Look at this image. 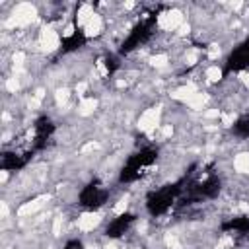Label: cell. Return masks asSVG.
I'll return each instance as SVG.
<instances>
[{
    "instance_id": "8992f818",
    "label": "cell",
    "mask_w": 249,
    "mask_h": 249,
    "mask_svg": "<svg viewBox=\"0 0 249 249\" xmlns=\"http://www.w3.org/2000/svg\"><path fill=\"white\" fill-rule=\"evenodd\" d=\"M95 109H97V99L93 95H88V97L78 101V115L80 117H89V115H93Z\"/></svg>"
},
{
    "instance_id": "6da1fadb",
    "label": "cell",
    "mask_w": 249,
    "mask_h": 249,
    "mask_svg": "<svg viewBox=\"0 0 249 249\" xmlns=\"http://www.w3.org/2000/svg\"><path fill=\"white\" fill-rule=\"evenodd\" d=\"M138 130L140 132H146V134H156L161 126V107L160 105H154V107H148L140 113L138 117Z\"/></svg>"
},
{
    "instance_id": "3957f363",
    "label": "cell",
    "mask_w": 249,
    "mask_h": 249,
    "mask_svg": "<svg viewBox=\"0 0 249 249\" xmlns=\"http://www.w3.org/2000/svg\"><path fill=\"white\" fill-rule=\"evenodd\" d=\"M101 220H103V216H101V212H97V210L82 212V214L78 216V220H76V228H78V231H82V233H91V231L101 224Z\"/></svg>"
},
{
    "instance_id": "5b68a950",
    "label": "cell",
    "mask_w": 249,
    "mask_h": 249,
    "mask_svg": "<svg viewBox=\"0 0 249 249\" xmlns=\"http://www.w3.org/2000/svg\"><path fill=\"white\" fill-rule=\"evenodd\" d=\"M93 14H95V10H93L91 4H80L78 10H76V16H74V23H76V27H84V25L91 19Z\"/></svg>"
},
{
    "instance_id": "ba28073f",
    "label": "cell",
    "mask_w": 249,
    "mask_h": 249,
    "mask_svg": "<svg viewBox=\"0 0 249 249\" xmlns=\"http://www.w3.org/2000/svg\"><path fill=\"white\" fill-rule=\"evenodd\" d=\"M222 68L218 66V64H210V66H206L204 68V80L208 82V84H218L220 80H222Z\"/></svg>"
},
{
    "instance_id": "7a4b0ae2",
    "label": "cell",
    "mask_w": 249,
    "mask_h": 249,
    "mask_svg": "<svg viewBox=\"0 0 249 249\" xmlns=\"http://www.w3.org/2000/svg\"><path fill=\"white\" fill-rule=\"evenodd\" d=\"M183 23H185V14H183L179 8H171V10L161 12V14L158 16V27H160L161 31L173 33V31H177Z\"/></svg>"
},
{
    "instance_id": "30bf717a",
    "label": "cell",
    "mask_w": 249,
    "mask_h": 249,
    "mask_svg": "<svg viewBox=\"0 0 249 249\" xmlns=\"http://www.w3.org/2000/svg\"><path fill=\"white\" fill-rule=\"evenodd\" d=\"M128 204H130V196H128V195L119 196V200L113 204V214H115V216H123L124 210L128 208Z\"/></svg>"
},
{
    "instance_id": "52a82bcc",
    "label": "cell",
    "mask_w": 249,
    "mask_h": 249,
    "mask_svg": "<svg viewBox=\"0 0 249 249\" xmlns=\"http://www.w3.org/2000/svg\"><path fill=\"white\" fill-rule=\"evenodd\" d=\"M235 173H249V152H237L233 156Z\"/></svg>"
},
{
    "instance_id": "7c38bea8",
    "label": "cell",
    "mask_w": 249,
    "mask_h": 249,
    "mask_svg": "<svg viewBox=\"0 0 249 249\" xmlns=\"http://www.w3.org/2000/svg\"><path fill=\"white\" fill-rule=\"evenodd\" d=\"M103 249H121V247H119L117 243H107V245H105Z\"/></svg>"
},
{
    "instance_id": "277c9868",
    "label": "cell",
    "mask_w": 249,
    "mask_h": 249,
    "mask_svg": "<svg viewBox=\"0 0 249 249\" xmlns=\"http://www.w3.org/2000/svg\"><path fill=\"white\" fill-rule=\"evenodd\" d=\"M82 29H84V35L89 37V39H91V37H93V39H95V37H101L103 31H105V21H103L101 14L95 12V14L91 16V19H89Z\"/></svg>"
},
{
    "instance_id": "8fae6325",
    "label": "cell",
    "mask_w": 249,
    "mask_h": 249,
    "mask_svg": "<svg viewBox=\"0 0 249 249\" xmlns=\"http://www.w3.org/2000/svg\"><path fill=\"white\" fill-rule=\"evenodd\" d=\"M68 99H70V89H68L66 86L56 88V91H54V103H56L58 107H62V105L68 103Z\"/></svg>"
},
{
    "instance_id": "9c48e42d",
    "label": "cell",
    "mask_w": 249,
    "mask_h": 249,
    "mask_svg": "<svg viewBox=\"0 0 249 249\" xmlns=\"http://www.w3.org/2000/svg\"><path fill=\"white\" fill-rule=\"evenodd\" d=\"M4 89L6 93H18L21 89V78L18 74H12L10 78L4 80Z\"/></svg>"
}]
</instances>
